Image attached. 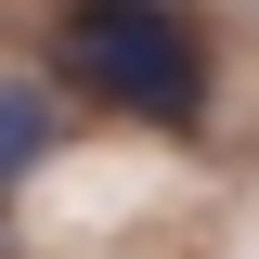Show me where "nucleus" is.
I'll return each mask as SVG.
<instances>
[{
    "instance_id": "obj_2",
    "label": "nucleus",
    "mask_w": 259,
    "mask_h": 259,
    "mask_svg": "<svg viewBox=\"0 0 259 259\" xmlns=\"http://www.w3.org/2000/svg\"><path fill=\"white\" fill-rule=\"evenodd\" d=\"M52 130H65V104L39 91V78H0V194L26 182L39 156H52Z\"/></svg>"
},
{
    "instance_id": "obj_1",
    "label": "nucleus",
    "mask_w": 259,
    "mask_h": 259,
    "mask_svg": "<svg viewBox=\"0 0 259 259\" xmlns=\"http://www.w3.org/2000/svg\"><path fill=\"white\" fill-rule=\"evenodd\" d=\"M52 65L91 104L156 117V130H182L194 104H207V52H194V26L168 13V0H65L52 13Z\"/></svg>"
}]
</instances>
